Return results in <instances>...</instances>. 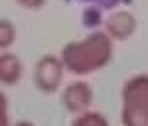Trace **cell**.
Here are the masks:
<instances>
[{"instance_id": "6da1fadb", "label": "cell", "mask_w": 148, "mask_h": 126, "mask_svg": "<svg viewBox=\"0 0 148 126\" xmlns=\"http://www.w3.org/2000/svg\"><path fill=\"white\" fill-rule=\"evenodd\" d=\"M84 2H92V4H98V6H104V8H110V6L122 2V0H84Z\"/></svg>"}]
</instances>
